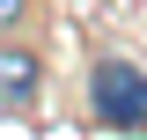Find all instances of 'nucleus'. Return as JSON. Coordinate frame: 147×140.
Listing matches in <instances>:
<instances>
[{
    "label": "nucleus",
    "instance_id": "1",
    "mask_svg": "<svg viewBox=\"0 0 147 140\" xmlns=\"http://www.w3.org/2000/svg\"><path fill=\"white\" fill-rule=\"evenodd\" d=\"M88 111L103 125H118V133H147V74L132 67V59L103 52L88 74Z\"/></svg>",
    "mask_w": 147,
    "mask_h": 140
},
{
    "label": "nucleus",
    "instance_id": "2",
    "mask_svg": "<svg viewBox=\"0 0 147 140\" xmlns=\"http://www.w3.org/2000/svg\"><path fill=\"white\" fill-rule=\"evenodd\" d=\"M37 88H44V59L15 37H0V96L7 103H37Z\"/></svg>",
    "mask_w": 147,
    "mask_h": 140
},
{
    "label": "nucleus",
    "instance_id": "3",
    "mask_svg": "<svg viewBox=\"0 0 147 140\" xmlns=\"http://www.w3.org/2000/svg\"><path fill=\"white\" fill-rule=\"evenodd\" d=\"M22 15H30V0H0V37H7V30H22Z\"/></svg>",
    "mask_w": 147,
    "mask_h": 140
}]
</instances>
